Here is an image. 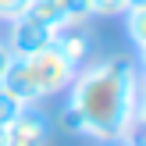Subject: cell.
I'll use <instances>...</instances> for the list:
<instances>
[{
    "instance_id": "6da1fadb",
    "label": "cell",
    "mask_w": 146,
    "mask_h": 146,
    "mask_svg": "<svg viewBox=\"0 0 146 146\" xmlns=\"http://www.w3.org/2000/svg\"><path fill=\"white\" fill-rule=\"evenodd\" d=\"M68 107L82 118V135L100 143L132 139L143 121V75L121 57H104L75 71Z\"/></svg>"
},
{
    "instance_id": "7a4b0ae2",
    "label": "cell",
    "mask_w": 146,
    "mask_h": 146,
    "mask_svg": "<svg viewBox=\"0 0 146 146\" xmlns=\"http://www.w3.org/2000/svg\"><path fill=\"white\" fill-rule=\"evenodd\" d=\"M21 61H25V68H29V75H32L39 96H57L61 89L71 86V78H75V71H78L75 64H68L54 46H43V50H36V54L21 57Z\"/></svg>"
},
{
    "instance_id": "3957f363",
    "label": "cell",
    "mask_w": 146,
    "mask_h": 146,
    "mask_svg": "<svg viewBox=\"0 0 146 146\" xmlns=\"http://www.w3.org/2000/svg\"><path fill=\"white\" fill-rule=\"evenodd\" d=\"M50 139V121L36 107H18V114L7 125V146H46Z\"/></svg>"
},
{
    "instance_id": "277c9868",
    "label": "cell",
    "mask_w": 146,
    "mask_h": 146,
    "mask_svg": "<svg viewBox=\"0 0 146 146\" xmlns=\"http://www.w3.org/2000/svg\"><path fill=\"white\" fill-rule=\"evenodd\" d=\"M29 18L43 21L50 29H61V25H71V21H89L93 11H89V0H32Z\"/></svg>"
},
{
    "instance_id": "5b68a950",
    "label": "cell",
    "mask_w": 146,
    "mask_h": 146,
    "mask_svg": "<svg viewBox=\"0 0 146 146\" xmlns=\"http://www.w3.org/2000/svg\"><path fill=\"white\" fill-rule=\"evenodd\" d=\"M50 46H54L68 64L82 68V64L89 61V54H93V32L86 29V21H71V25L54 29V43H50Z\"/></svg>"
},
{
    "instance_id": "8992f818",
    "label": "cell",
    "mask_w": 146,
    "mask_h": 146,
    "mask_svg": "<svg viewBox=\"0 0 146 146\" xmlns=\"http://www.w3.org/2000/svg\"><path fill=\"white\" fill-rule=\"evenodd\" d=\"M50 43H54V29H50V25L29 18V14H25V18H18V21H11L7 50H11L14 57H29V54H36V50L50 46Z\"/></svg>"
},
{
    "instance_id": "52a82bcc",
    "label": "cell",
    "mask_w": 146,
    "mask_h": 146,
    "mask_svg": "<svg viewBox=\"0 0 146 146\" xmlns=\"http://www.w3.org/2000/svg\"><path fill=\"white\" fill-rule=\"evenodd\" d=\"M0 93H4V96H11V100H14L18 107H36V104L43 100L21 57H11V64H7V71L0 75Z\"/></svg>"
},
{
    "instance_id": "ba28073f",
    "label": "cell",
    "mask_w": 146,
    "mask_h": 146,
    "mask_svg": "<svg viewBox=\"0 0 146 146\" xmlns=\"http://www.w3.org/2000/svg\"><path fill=\"white\" fill-rule=\"evenodd\" d=\"M125 21H128V36H132L135 50L146 54V0H135L132 7L125 11Z\"/></svg>"
},
{
    "instance_id": "9c48e42d",
    "label": "cell",
    "mask_w": 146,
    "mask_h": 146,
    "mask_svg": "<svg viewBox=\"0 0 146 146\" xmlns=\"http://www.w3.org/2000/svg\"><path fill=\"white\" fill-rule=\"evenodd\" d=\"M132 4L135 0H89V11L100 14V18H118V14H125Z\"/></svg>"
},
{
    "instance_id": "30bf717a",
    "label": "cell",
    "mask_w": 146,
    "mask_h": 146,
    "mask_svg": "<svg viewBox=\"0 0 146 146\" xmlns=\"http://www.w3.org/2000/svg\"><path fill=\"white\" fill-rule=\"evenodd\" d=\"M29 4H32V0H0V25H11V21L25 18Z\"/></svg>"
},
{
    "instance_id": "8fae6325",
    "label": "cell",
    "mask_w": 146,
    "mask_h": 146,
    "mask_svg": "<svg viewBox=\"0 0 146 146\" xmlns=\"http://www.w3.org/2000/svg\"><path fill=\"white\" fill-rule=\"evenodd\" d=\"M14 114H18V104H14L11 96H4V93H0V128H7L11 125V118Z\"/></svg>"
},
{
    "instance_id": "7c38bea8",
    "label": "cell",
    "mask_w": 146,
    "mask_h": 146,
    "mask_svg": "<svg viewBox=\"0 0 146 146\" xmlns=\"http://www.w3.org/2000/svg\"><path fill=\"white\" fill-rule=\"evenodd\" d=\"M11 50H7V43H0V75H4V71H7V64H11Z\"/></svg>"
},
{
    "instance_id": "4fadbf2b",
    "label": "cell",
    "mask_w": 146,
    "mask_h": 146,
    "mask_svg": "<svg viewBox=\"0 0 146 146\" xmlns=\"http://www.w3.org/2000/svg\"><path fill=\"white\" fill-rule=\"evenodd\" d=\"M107 146H139L135 139H118V143H107Z\"/></svg>"
},
{
    "instance_id": "5bb4252c",
    "label": "cell",
    "mask_w": 146,
    "mask_h": 146,
    "mask_svg": "<svg viewBox=\"0 0 146 146\" xmlns=\"http://www.w3.org/2000/svg\"><path fill=\"white\" fill-rule=\"evenodd\" d=\"M0 146H7V128H0Z\"/></svg>"
}]
</instances>
